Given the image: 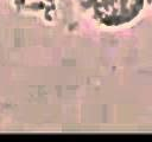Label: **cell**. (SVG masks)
Listing matches in <instances>:
<instances>
[{
  "label": "cell",
  "instance_id": "cell-1",
  "mask_svg": "<svg viewBox=\"0 0 152 142\" xmlns=\"http://www.w3.org/2000/svg\"><path fill=\"white\" fill-rule=\"evenodd\" d=\"M99 17L107 24L129 20L139 11V0H95Z\"/></svg>",
  "mask_w": 152,
  "mask_h": 142
}]
</instances>
